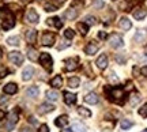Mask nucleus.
<instances>
[{
	"instance_id": "nucleus-14",
	"label": "nucleus",
	"mask_w": 147,
	"mask_h": 132,
	"mask_svg": "<svg viewBox=\"0 0 147 132\" xmlns=\"http://www.w3.org/2000/svg\"><path fill=\"white\" fill-rule=\"evenodd\" d=\"M3 90H4L5 94H15L16 91H18V86L15 85V83H7V85L3 87Z\"/></svg>"
},
{
	"instance_id": "nucleus-8",
	"label": "nucleus",
	"mask_w": 147,
	"mask_h": 132,
	"mask_svg": "<svg viewBox=\"0 0 147 132\" xmlns=\"http://www.w3.org/2000/svg\"><path fill=\"white\" fill-rule=\"evenodd\" d=\"M65 71H74L78 68V60L76 59H68L65 60V65H64Z\"/></svg>"
},
{
	"instance_id": "nucleus-43",
	"label": "nucleus",
	"mask_w": 147,
	"mask_h": 132,
	"mask_svg": "<svg viewBox=\"0 0 147 132\" xmlns=\"http://www.w3.org/2000/svg\"><path fill=\"white\" fill-rule=\"evenodd\" d=\"M98 37H100L101 40H105V38H106V33L105 32H100V33H98Z\"/></svg>"
},
{
	"instance_id": "nucleus-26",
	"label": "nucleus",
	"mask_w": 147,
	"mask_h": 132,
	"mask_svg": "<svg viewBox=\"0 0 147 132\" xmlns=\"http://www.w3.org/2000/svg\"><path fill=\"white\" fill-rule=\"evenodd\" d=\"M48 25H53L55 27H57V29H60V27L63 26V22L60 21V18H57V16H55V18H51V19H48Z\"/></svg>"
},
{
	"instance_id": "nucleus-6",
	"label": "nucleus",
	"mask_w": 147,
	"mask_h": 132,
	"mask_svg": "<svg viewBox=\"0 0 147 132\" xmlns=\"http://www.w3.org/2000/svg\"><path fill=\"white\" fill-rule=\"evenodd\" d=\"M109 42H110V46H113V48H121L124 45L123 38H121L119 34H112L109 38Z\"/></svg>"
},
{
	"instance_id": "nucleus-35",
	"label": "nucleus",
	"mask_w": 147,
	"mask_h": 132,
	"mask_svg": "<svg viewBox=\"0 0 147 132\" xmlns=\"http://www.w3.org/2000/svg\"><path fill=\"white\" fill-rule=\"evenodd\" d=\"M7 75H8V69H7V67H5V65H0V79L4 78V76H7Z\"/></svg>"
},
{
	"instance_id": "nucleus-53",
	"label": "nucleus",
	"mask_w": 147,
	"mask_h": 132,
	"mask_svg": "<svg viewBox=\"0 0 147 132\" xmlns=\"http://www.w3.org/2000/svg\"><path fill=\"white\" fill-rule=\"evenodd\" d=\"M21 1H23V3H26V1H29V0H21Z\"/></svg>"
},
{
	"instance_id": "nucleus-45",
	"label": "nucleus",
	"mask_w": 147,
	"mask_h": 132,
	"mask_svg": "<svg viewBox=\"0 0 147 132\" xmlns=\"http://www.w3.org/2000/svg\"><path fill=\"white\" fill-rule=\"evenodd\" d=\"M21 132H33L32 131V128H29V127H23L21 129Z\"/></svg>"
},
{
	"instance_id": "nucleus-4",
	"label": "nucleus",
	"mask_w": 147,
	"mask_h": 132,
	"mask_svg": "<svg viewBox=\"0 0 147 132\" xmlns=\"http://www.w3.org/2000/svg\"><path fill=\"white\" fill-rule=\"evenodd\" d=\"M55 34H52V33H44L41 37V44L44 45V46H52L53 44H55Z\"/></svg>"
},
{
	"instance_id": "nucleus-11",
	"label": "nucleus",
	"mask_w": 147,
	"mask_h": 132,
	"mask_svg": "<svg viewBox=\"0 0 147 132\" xmlns=\"http://www.w3.org/2000/svg\"><path fill=\"white\" fill-rule=\"evenodd\" d=\"M98 101H100V98H98V95L95 94V93H89V94L84 97V102H87V104H90V105L98 104Z\"/></svg>"
},
{
	"instance_id": "nucleus-37",
	"label": "nucleus",
	"mask_w": 147,
	"mask_h": 132,
	"mask_svg": "<svg viewBox=\"0 0 147 132\" xmlns=\"http://www.w3.org/2000/svg\"><path fill=\"white\" fill-rule=\"evenodd\" d=\"M84 22H86V23H87V25H95V18L94 16H86V19H84Z\"/></svg>"
},
{
	"instance_id": "nucleus-39",
	"label": "nucleus",
	"mask_w": 147,
	"mask_h": 132,
	"mask_svg": "<svg viewBox=\"0 0 147 132\" xmlns=\"http://www.w3.org/2000/svg\"><path fill=\"white\" fill-rule=\"evenodd\" d=\"M57 10V7L55 4H45V11H48V12H51V11H56Z\"/></svg>"
},
{
	"instance_id": "nucleus-44",
	"label": "nucleus",
	"mask_w": 147,
	"mask_h": 132,
	"mask_svg": "<svg viewBox=\"0 0 147 132\" xmlns=\"http://www.w3.org/2000/svg\"><path fill=\"white\" fill-rule=\"evenodd\" d=\"M140 72H142L143 76H146V78H147V67H143V68L140 69Z\"/></svg>"
},
{
	"instance_id": "nucleus-23",
	"label": "nucleus",
	"mask_w": 147,
	"mask_h": 132,
	"mask_svg": "<svg viewBox=\"0 0 147 132\" xmlns=\"http://www.w3.org/2000/svg\"><path fill=\"white\" fill-rule=\"evenodd\" d=\"M64 101H65V104L72 105V104L76 102V95L71 94V93H64Z\"/></svg>"
},
{
	"instance_id": "nucleus-27",
	"label": "nucleus",
	"mask_w": 147,
	"mask_h": 132,
	"mask_svg": "<svg viewBox=\"0 0 147 132\" xmlns=\"http://www.w3.org/2000/svg\"><path fill=\"white\" fill-rule=\"evenodd\" d=\"M76 27H78V30L80 32V34H87V32H89V25L86 23V22H79L78 25H76Z\"/></svg>"
},
{
	"instance_id": "nucleus-50",
	"label": "nucleus",
	"mask_w": 147,
	"mask_h": 132,
	"mask_svg": "<svg viewBox=\"0 0 147 132\" xmlns=\"http://www.w3.org/2000/svg\"><path fill=\"white\" fill-rule=\"evenodd\" d=\"M63 132H72V129H63Z\"/></svg>"
},
{
	"instance_id": "nucleus-33",
	"label": "nucleus",
	"mask_w": 147,
	"mask_h": 132,
	"mask_svg": "<svg viewBox=\"0 0 147 132\" xmlns=\"http://www.w3.org/2000/svg\"><path fill=\"white\" fill-rule=\"evenodd\" d=\"M121 129H124V131H127V129H129V128L134 125V123L129 121V120H127V119H124V120H121Z\"/></svg>"
},
{
	"instance_id": "nucleus-28",
	"label": "nucleus",
	"mask_w": 147,
	"mask_h": 132,
	"mask_svg": "<svg viewBox=\"0 0 147 132\" xmlns=\"http://www.w3.org/2000/svg\"><path fill=\"white\" fill-rule=\"evenodd\" d=\"M79 85H80V80H79L78 76H74V78L68 79V86L71 89H76V87H79Z\"/></svg>"
},
{
	"instance_id": "nucleus-2",
	"label": "nucleus",
	"mask_w": 147,
	"mask_h": 132,
	"mask_svg": "<svg viewBox=\"0 0 147 132\" xmlns=\"http://www.w3.org/2000/svg\"><path fill=\"white\" fill-rule=\"evenodd\" d=\"M40 63L44 68L47 69H51L52 68V64H53V60H52V56L49 55V53H41V56H40Z\"/></svg>"
},
{
	"instance_id": "nucleus-29",
	"label": "nucleus",
	"mask_w": 147,
	"mask_h": 132,
	"mask_svg": "<svg viewBox=\"0 0 147 132\" xmlns=\"http://www.w3.org/2000/svg\"><path fill=\"white\" fill-rule=\"evenodd\" d=\"M47 98L51 101H57L59 100V93L55 90H48L47 91Z\"/></svg>"
},
{
	"instance_id": "nucleus-49",
	"label": "nucleus",
	"mask_w": 147,
	"mask_h": 132,
	"mask_svg": "<svg viewBox=\"0 0 147 132\" xmlns=\"http://www.w3.org/2000/svg\"><path fill=\"white\" fill-rule=\"evenodd\" d=\"M5 101H7V98L4 97V98H1V100H0V104H3V102H5Z\"/></svg>"
},
{
	"instance_id": "nucleus-22",
	"label": "nucleus",
	"mask_w": 147,
	"mask_h": 132,
	"mask_svg": "<svg viewBox=\"0 0 147 132\" xmlns=\"http://www.w3.org/2000/svg\"><path fill=\"white\" fill-rule=\"evenodd\" d=\"M76 15H78V12H76V10H74V8H68V10L64 12V18L68 19V21H74L76 18Z\"/></svg>"
},
{
	"instance_id": "nucleus-15",
	"label": "nucleus",
	"mask_w": 147,
	"mask_h": 132,
	"mask_svg": "<svg viewBox=\"0 0 147 132\" xmlns=\"http://www.w3.org/2000/svg\"><path fill=\"white\" fill-rule=\"evenodd\" d=\"M55 124L57 125V127H60V128H63V127H65L67 124H68V117L65 116H59L56 120H55Z\"/></svg>"
},
{
	"instance_id": "nucleus-52",
	"label": "nucleus",
	"mask_w": 147,
	"mask_h": 132,
	"mask_svg": "<svg viewBox=\"0 0 147 132\" xmlns=\"http://www.w3.org/2000/svg\"><path fill=\"white\" fill-rule=\"evenodd\" d=\"M144 52H146V55H147V45L144 46Z\"/></svg>"
},
{
	"instance_id": "nucleus-13",
	"label": "nucleus",
	"mask_w": 147,
	"mask_h": 132,
	"mask_svg": "<svg viewBox=\"0 0 147 132\" xmlns=\"http://www.w3.org/2000/svg\"><path fill=\"white\" fill-rule=\"evenodd\" d=\"M97 51H98V45L94 42H89L87 45H86V48H84V52L87 53V55H95L97 53Z\"/></svg>"
},
{
	"instance_id": "nucleus-1",
	"label": "nucleus",
	"mask_w": 147,
	"mask_h": 132,
	"mask_svg": "<svg viewBox=\"0 0 147 132\" xmlns=\"http://www.w3.org/2000/svg\"><path fill=\"white\" fill-rule=\"evenodd\" d=\"M105 93H108V98L113 102H117V104H123L124 102V98H125V93L121 87H106Z\"/></svg>"
},
{
	"instance_id": "nucleus-46",
	"label": "nucleus",
	"mask_w": 147,
	"mask_h": 132,
	"mask_svg": "<svg viewBox=\"0 0 147 132\" xmlns=\"http://www.w3.org/2000/svg\"><path fill=\"white\" fill-rule=\"evenodd\" d=\"M29 123H32V124H37V120L34 117H29Z\"/></svg>"
},
{
	"instance_id": "nucleus-42",
	"label": "nucleus",
	"mask_w": 147,
	"mask_h": 132,
	"mask_svg": "<svg viewBox=\"0 0 147 132\" xmlns=\"http://www.w3.org/2000/svg\"><path fill=\"white\" fill-rule=\"evenodd\" d=\"M53 1V4L56 5V7H59V5H61L64 3V1H65V0H52Z\"/></svg>"
},
{
	"instance_id": "nucleus-18",
	"label": "nucleus",
	"mask_w": 147,
	"mask_h": 132,
	"mask_svg": "<svg viewBox=\"0 0 147 132\" xmlns=\"http://www.w3.org/2000/svg\"><path fill=\"white\" fill-rule=\"evenodd\" d=\"M51 85H52V87H55V89L61 87V86H63V78H61L60 75H56L55 78H52V80H51Z\"/></svg>"
},
{
	"instance_id": "nucleus-31",
	"label": "nucleus",
	"mask_w": 147,
	"mask_h": 132,
	"mask_svg": "<svg viewBox=\"0 0 147 132\" xmlns=\"http://www.w3.org/2000/svg\"><path fill=\"white\" fill-rule=\"evenodd\" d=\"M19 42H21V40H19V37H16V36L7 38V44H8V45H12V46H18Z\"/></svg>"
},
{
	"instance_id": "nucleus-48",
	"label": "nucleus",
	"mask_w": 147,
	"mask_h": 132,
	"mask_svg": "<svg viewBox=\"0 0 147 132\" xmlns=\"http://www.w3.org/2000/svg\"><path fill=\"white\" fill-rule=\"evenodd\" d=\"M4 117H5V113H4L3 110H1V109H0V120H3Z\"/></svg>"
},
{
	"instance_id": "nucleus-51",
	"label": "nucleus",
	"mask_w": 147,
	"mask_h": 132,
	"mask_svg": "<svg viewBox=\"0 0 147 132\" xmlns=\"http://www.w3.org/2000/svg\"><path fill=\"white\" fill-rule=\"evenodd\" d=\"M1 56H3V53H1V48H0V59H1Z\"/></svg>"
},
{
	"instance_id": "nucleus-16",
	"label": "nucleus",
	"mask_w": 147,
	"mask_h": 132,
	"mask_svg": "<svg viewBox=\"0 0 147 132\" xmlns=\"http://www.w3.org/2000/svg\"><path fill=\"white\" fill-rule=\"evenodd\" d=\"M14 26H15V21H14V18H12V16H10V18L4 19L3 25H1V27H3L4 30H10V29H12Z\"/></svg>"
},
{
	"instance_id": "nucleus-9",
	"label": "nucleus",
	"mask_w": 147,
	"mask_h": 132,
	"mask_svg": "<svg viewBox=\"0 0 147 132\" xmlns=\"http://www.w3.org/2000/svg\"><path fill=\"white\" fill-rule=\"evenodd\" d=\"M33 75H34V68H33L32 65H29V67H26V68L23 69V72H22V79L30 80L33 78Z\"/></svg>"
},
{
	"instance_id": "nucleus-38",
	"label": "nucleus",
	"mask_w": 147,
	"mask_h": 132,
	"mask_svg": "<svg viewBox=\"0 0 147 132\" xmlns=\"http://www.w3.org/2000/svg\"><path fill=\"white\" fill-rule=\"evenodd\" d=\"M64 36H65V38H68V40L74 38V32H72V29H67V30L64 32Z\"/></svg>"
},
{
	"instance_id": "nucleus-34",
	"label": "nucleus",
	"mask_w": 147,
	"mask_h": 132,
	"mask_svg": "<svg viewBox=\"0 0 147 132\" xmlns=\"http://www.w3.org/2000/svg\"><path fill=\"white\" fill-rule=\"evenodd\" d=\"M71 129H72V132H84V125L82 123H74Z\"/></svg>"
},
{
	"instance_id": "nucleus-36",
	"label": "nucleus",
	"mask_w": 147,
	"mask_h": 132,
	"mask_svg": "<svg viewBox=\"0 0 147 132\" xmlns=\"http://www.w3.org/2000/svg\"><path fill=\"white\" fill-rule=\"evenodd\" d=\"M139 114H140L142 117H144V119L147 117V104H144V105L139 109Z\"/></svg>"
},
{
	"instance_id": "nucleus-20",
	"label": "nucleus",
	"mask_w": 147,
	"mask_h": 132,
	"mask_svg": "<svg viewBox=\"0 0 147 132\" xmlns=\"http://www.w3.org/2000/svg\"><path fill=\"white\" fill-rule=\"evenodd\" d=\"M38 93H40V89H38L37 86H32V87H29V89L26 90L27 97H30V98H36V97H38Z\"/></svg>"
},
{
	"instance_id": "nucleus-3",
	"label": "nucleus",
	"mask_w": 147,
	"mask_h": 132,
	"mask_svg": "<svg viewBox=\"0 0 147 132\" xmlns=\"http://www.w3.org/2000/svg\"><path fill=\"white\" fill-rule=\"evenodd\" d=\"M16 123H18V110H14V112H11L10 114H8V121H7V125H5L7 131L8 132L12 131Z\"/></svg>"
},
{
	"instance_id": "nucleus-24",
	"label": "nucleus",
	"mask_w": 147,
	"mask_h": 132,
	"mask_svg": "<svg viewBox=\"0 0 147 132\" xmlns=\"http://www.w3.org/2000/svg\"><path fill=\"white\" fill-rule=\"evenodd\" d=\"M27 57L30 59L32 61H37V60L40 59V56H38V52H37L36 49L29 48V49H27Z\"/></svg>"
},
{
	"instance_id": "nucleus-40",
	"label": "nucleus",
	"mask_w": 147,
	"mask_h": 132,
	"mask_svg": "<svg viewBox=\"0 0 147 132\" xmlns=\"http://www.w3.org/2000/svg\"><path fill=\"white\" fill-rule=\"evenodd\" d=\"M94 7L95 8H102L104 7V1L102 0H94Z\"/></svg>"
},
{
	"instance_id": "nucleus-12",
	"label": "nucleus",
	"mask_w": 147,
	"mask_h": 132,
	"mask_svg": "<svg viewBox=\"0 0 147 132\" xmlns=\"http://www.w3.org/2000/svg\"><path fill=\"white\" fill-rule=\"evenodd\" d=\"M55 110V106L51 105V104H42V105L38 106V113L40 114H45V113H49V112Z\"/></svg>"
},
{
	"instance_id": "nucleus-47",
	"label": "nucleus",
	"mask_w": 147,
	"mask_h": 132,
	"mask_svg": "<svg viewBox=\"0 0 147 132\" xmlns=\"http://www.w3.org/2000/svg\"><path fill=\"white\" fill-rule=\"evenodd\" d=\"M110 75H112V76H110V79H112V80H115V82H117V80H119V78H117V76H115V74H113V72H112Z\"/></svg>"
},
{
	"instance_id": "nucleus-5",
	"label": "nucleus",
	"mask_w": 147,
	"mask_h": 132,
	"mask_svg": "<svg viewBox=\"0 0 147 132\" xmlns=\"http://www.w3.org/2000/svg\"><path fill=\"white\" fill-rule=\"evenodd\" d=\"M8 60H10L11 63H14L15 65H21L23 63V56H22L21 52H10Z\"/></svg>"
},
{
	"instance_id": "nucleus-19",
	"label": "nucleus",
	"mask_w": 147,
	"mask_h": 132,
	"mask_svg": "<svg viewBox=\"0 0 147 132\" xmlns=\"http://www.w3.org/2000/svg\"><path fill=\"white\" fill-rule=\"evenodd\" d=\"M146 15H147V11L144 8H138V10L134 11V18L138 19V21H142Z\"/></svg>"
},
{
	"instance_id": "nucleus-54",
	"label": "nucleus",
	"mask_w": 147,
	"mask_h": 132,
	"mask_svg": "<svg viewBox=\"0 0 147 132\" xmlns=\"http://www.w3.org/2000/svg\"><path fill=\"white\" fill-rule=\"evenodd\" d=\"M143 132H147V129H144V131H143Z\"/></svg>"
},
{
	"instance_id": "nucleus-41",
	"label": "nucleus",
	"mask_w": 147,
	"mask_h": 132,
	"mask_svg": "<svg viewBox=\"0 0 147 132\" xmlns=\"http://www.w3.org/2000/svg\"><path fill=\"white\" fill-rule=\"evenodd\" d=\"M38 132H49V128H48L47 124H42L40 127V129H38Z\"/></svg>"
},
{
	"instance_id": "nucleus-21",
	"label": "nucleus",
	"mask_w": 147,
	"mask_h": 132,
	"mask_svg": "<svg viewBox=\"0 0 147 132\" xmlns=\"http://www.w3.org/2000/svg\"><path fill=\"white\" fill-rule=\"evenodd\" d=\"M37 40V32L36 30H29L26 32V41L29 44H34Z\"/></svg>"
},
{
	"instance_id": "nucleus-32",
	"label": "nucleus",
	"mask_w": 147,
	"mask_h": 132,
	"mask_svg": "<svg viewBox=\"0 0 147 132\" xmlns=\"http://www.w3.org/2000/svg\"><path fill=\"white\" fill-rule=\"evenodd\" d=\"M78 113L83 117H90L91 116V112H90L87 108H83V106H79L78 108Z\"/></svg>"
},
{
	"instance_id": "nucleus-7",
	"label": "nucleus",
	"mask_w": 147,
	"mask_h": 132,
	"mask_svg": "<svg viewBox=\"0 0 147 132\" xmlns=\"http://www.w3.org/2000/svg\"><path fill=\"white\" fill-rule=\"evenodd\" d=\"M38 19H40V16H38V14L36 12V10H34V8H29L26 12V21L30 22V23H37Z\"/></svg>"
},
{
	"instance_id": "nucleus-25",
	"label": "nucleus",
	"mask_w": 147,
	"mask_h": 132,
	"mask_svg": "<svg viewBox=\"0 0 147 132\" xmlns=\"http://www.w3.org/2000/svg\"><path fill=\"white\" fill-rule=\"evenodd\" d=\"M147 37V34L144 30H138L136 34H135V37H134V40L136 41V42H142V41H144Z\"/></svg>"
},
{
	"instance_id": "nucleus-10",
	"label": "nucleus",
	"mask_w": 147,
	"mask_h": 132,
	"mask_svg": "<svg viewBox=\"0 0 147 132\" xmlns=\"http://www.w3.org/2000/svg\"><path fill=\"white\" fill-rule=\"evenodd\" d=\"M95 64H97V67L100 69H105L108 67V57H106V55H101L100 57L97 59Z\"/></svg>"
},
{
	"instance_id": "nucleus-30",
	"label": "nucleus",
	"mask_w": 147,
	"mask_h": 132,
	"mask_svg": "<svg viewBox=\"0 0 147 132\" xmlns=\"http://www.w3.org/2000/svg\"><path fill=\"white\" fill-rule=\"evenodd\" d=\"M139 101H140V95L138 94V93H132L131 97H129V104L132 106H135L139 104Z\"/></svg>"
},
{
	"instance_id": "nucleus-17",
	"label": "nucleus",
	"mask_w": 147,
	"mask_h": 132,
	"mask_svg": "<svg viewBox=\"0 0 147 132\" xmlns=\"http://www.w3.org/2000/svg\"><path fill=\"white\" fill-rule=\"evenodd\" d=\"M119 26H120L123 30H129L132 27V23L128 18H121L120 22H119Z\"/></svg>"
}]
</instances>
